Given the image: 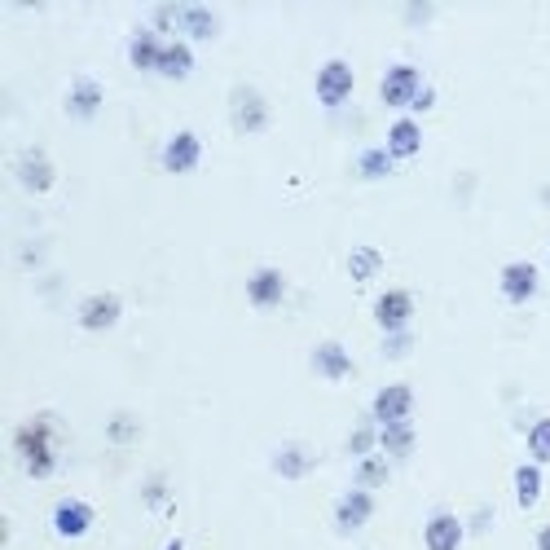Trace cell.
Instances as JSON below:
<instances>
[{"mask_svg": "<svg viewBox=\"0 0 550 550\" xmlns=\"http://www.w3.org/2000/svg\"><path fill=\"white\" fill-rule=\"evenodd\" d=\"M14 449L22 458V467H27V476H53V462H58V454H53V427L44 423V418H31V423H22L14 432Z\"/></svg>", "mask_w": 550, "mask_h": 550, "instance_id": "obj_1", "label": "cell"}, {"mask_svg": "<svg viewBox=\"0 0 550 550\" xmlns=\"http://www.w3.org/2000/svg\"><path fill=\"white\" fill-rule=\"evenodd\" d=\"M418 93H423V75H418V66L396 62V66H388V71H383V84H379L383 106H392V110L414 106Z\"/></svg>", "mask_w": 550, "mask_h": 550, "instance_id": "obj_2", "label": "cell"}, {"mask_svg": "<svg viewBox=\"0 0 550 550\" xmlns=\"http://www.w3.org/2000/svg\"><path fill=\"white\" fill-rule=\"evenodd\" d=\"M352 84H357V75H352V66L344 62V58H330V62H322V71H317V102L322 106H344L348 97H352Z\"/></svg>", "mask_w": 550, "mask_h": 550, "instance_id": "obj_3", "label": "cell"}, {"mask_svg": "<svg viewBox=\"0 0 550 550\" xmlns=\"http://www.w3.org/2000/svg\"><path fill=\"white\" fill-rule=\"evenodd\" d=\"M229 115H234V128L247 132V137L269 124V106H264V97L251 84H238L234 93H229Z\"/></svg>", "mask_w": 550, "mask_h": 550, "instance_id": "obj_4", "label": "cell"}, {"mask_svg": "<svg viewBox=\"0 0 550 550\" xmlns=\"http://www.w3.org/2000/svg\"><path fill=\"white\" fill-rule=\"evenodd\" d=\"M410 317H414V295L405 286H392V291H383L374 300V322L388 330V335H401L410 326Z\"/></svg>", "mask_w": 550, "mask_h": 550, "instance_id": "obj_5", "label": "cell"}, {"mask_svg": "<svg viewBox=\"0 0 550 550\" xmlns=\"http://www.w3.org/2000/svg\"><path fill=\"white\" fill-rule=\"evenodd\" d=\"M410 410H414V392L410 383H388V388H379V396H374L370 414L379 427L388 423H410Z\"/></svg>", "mask_w": 550, "mask_h": 550, "instance_id": "obj_6", "label": "cell"}, {"mask_svg": "<svg viewBox=\"0 0 550 550\" xmlns=\"http://www.w3.org/2000/svg\"><path fill=\"white\" fill-rule=\"evenodd\" d=\"M498 286L511 304H528L537 295V286H542V273H537L533 260H511V264H502Z\"/></svg>", "mask_w": 550, "mask_h": 550, "instance_id": "obj_7", "label": "cell"}, {"mask_svg": "<svg viewBox=\"0 0 550 550\" xmlns=\"http://www.w3.org/2000/svg\"><path fill=\"white\" fill-rule=\"evenodd\" d=\"M198 159H203V141H198V132L181 128L168 137V146H163V168H168L172 176H185L198 168Z\"/></svg>", "mask_w": 550, "mask_h": 550, "instance_id": "obj_8", "label": "cell"}, {"mask_svg": "<svg viewBox=\"0 0 550 550\" xmlns=\"http://www.w3.org/2000/svg\"><path fill=\"white\" fill-rule=\"evenodd\" d=\"M14 172H18V185L22 190H31V194H44V190H53V163H49V154H44L40 146H31V150H22L18 154V163H14Z\"/></svg>", "mask_w": 550, "mask_h": 550, "instance_id": "obj_9", "label": "cell"}, {"mask_svg": "<svg viewBox=\"0 0 550 550\" xmlns=\"http://www.w3.org/2000/svg\"><path fill=\"white\" fill-rule=\"evenodd\" d=\"M247 300L256 308H278L286 300V273L273 269V264H260L247 278Z\"/></svg>", "mask_w": 550, "mask_h": 550, "instance_id": "obj_10", "label": "cell"}, {"mask_svg": "<svg viewBox=\"0 0 550 550\" xmlns=\"http://www.w3.org/2000/svg\"><path fill=\"white\" fill-rule=\"evenodd\" d=\"M370 515H374L370 489H348L344 498L335 502V528H339V533H357V528H366Z\"/></svg>", "mask_w": 550, "mask_h": 550, "instance_id": "obj_11", "label": "cell"}, {"mask_svg": "<svg viewBox=\"0 0 550 550\" xmlns=\"http://www.w3.org/2000/svg\"><path fill=\"white\" fill-rule=\"evenodd\" d=\"M119 317H124V304H119L115 291H97L80 304V326L84 330H110Z\"/></svg>", "mask_w": 550, "mask_h": 550, "instance_id": "obj_12", "label": "cell"}, {"mask_svg": "<svg viewBox=\"0 0 550 550\" xmlns=\"http://www.w3.org/2000/svg\"><path fill=\"white\" fill-rule=\"evenodd\" d=\"M462 537H467V528L454 511H436L432 520L423 528V546L427 550H462Z\"/></svg>", "mask_w": 550, "mask_h": 550, "instance_id": "obj_13", "label": "cell"}, {"mask_svg": "<svg viewBox=\"0 0 550 550\" xmlns=\"http://www.w3.org/2000/svg\"><path fill=\"white\" fill-rule=\"evenodd\" d=\"M53 528H58V537H84L88 528H93V506L80 502V498H66L53 506Z\"/></svg>", "mask_w": 550, "mask_h": 550, "instance_id": "obj_14", "label": "cell"}, {"mask_svg": "<svg viewBox=\"0 0 550 550\" xmlns=\"http://www.w3.org/2000/svg\"><path fill=\"white\" fill-rule=\"evenodd\" d=\"M313 370L322 374V379H330V383L348 379V374H352V357H348V348L339 344V339H322V344L313 348Z\"/></svg>", "mask_w": 550, "mask_h": 550, "instance_id": "obj_15", "label": "cell"}, {"mask_svg": "<svg viewBox=\"0 0 550 550\" xmlns=\"http://www.w3.org/2000/svg\"><path fill=\"white\" fill-rule=\"evenodd\" d=\"M163 44H168V40H159V31H154V27L132 31V40H128V62L137 66V71H159Z\"/></svg>", "mask_w": 550, "mask_h": 550, "instance_id": "obj_16", "label": "cell"}, {"mask_svg": "<svg viewBox=\"0 0 550 550\" xmlns=\"http://www.w3.org/2000/svg\"><path fill=\"white\" fill-rule=\"evenodd\" d=\"M97 106H102V84H97L93 75H80V80L71 84V93H66V110H71L75 119H93Z\"/></svg>", "mask_w": 550, "mask_h": 550, "instance_id": "obj_17", "label": "cell"}, {"mask_svg": "<svg viewBox=\"0 0 550 550\" xmlns=\"http://www.w3.org/2000/svg\"><path fill=\"white\" fill-rule=\"evenodd\" d=\"M176 31L190 36V40H212L220 31V18L207 5H181V22H176Z\"/></svg>", "mask_w": 550, "mask_h": 550, "instance_id": "obj_18", "label": "cell"}, {"mask_svg": "<svg viewBox=\"0 0 550 550\" xmlns=\"http://www.w3.org/2000/svg\"><path fill=\"white\" fill-rule=\"evenodd\" d=\"M418 150H423V128H418V119H396L388 128V154L392 159H414Z\"/></svg>", "mask_w": 550, "mask_h": 550, "instance_id": "obj_19", "label": "cell"}, {"mask_svg": "<svg viewBox=\"0 0 550 550\" xmlns=\"http://www.w3.org/2000/svg\"><path fill=\"white\" fill-rule=\"evenodd\" d=\"M194 71V49L185 40H168L163 44V58H159V75L163 80H185Z\"/></svg>", "mask_w": 550, "mask_h": 550, "instance_id": "obj_20", "label": "cell"}, {"mask_svg": "<svg viewBox=\"0 0 550 550\" xmlns=\"http://www.w3.org/2000/svg\"><path fill=\"white\" fill-rule=\"evenodd\" d=\"M537 498H542V467L524 462V467H515V502L528 511V506H537Z\"/></svg>", "mask_w": 550, "mask_h": 550, "instance_id": "obj_21", "label": "cell"}, {"mask_svg": "<svg viewBox=\"0 0 550 550\" xmlns=\"http://www.w3.org/2000/svg\"><path fill=\"white\" fill-rule=\"evenodd\" d=\"M379 445H383V454H388V458H410V449H414V427H410V423H388V427H379Z\"/></svg>", "mask_w": 550, "mask_h": 550, "instance_id": "obj_22", "label": "cell"}, {"mask_svg": "<svg viewBox=\"0 0 550 550\" xmlns=\"http://www.w3.org/2000/svg\"><path fill=\"white\" fill-rule=\"evenodd\" d=\"M379 269H383L379 247H352V256H348V278L352 282H370Z\"/></svg>", "mask_w": 550, "mask_h": 550, "instance_id": "obj_23", "label": "cell"}, {"mask_svg": "<svg viewBox=\"0 0 550 550\" xmlns=\"http://www.w3.org/2000/svg\"><path fill=\"white\" fill-rule=\"evenodd\" d=\"M308 467H313V458H308L300 445H286V449H278V458H273V471H278V476H291V480H300Z\"/></svg>", "mask_w": 550, "mask_h": 550, "instance_id": "obj_24", "label": "cell"}, {"mask_svg": "<svg viewBox=\"0 0 550 550\" xmlns=\"http://www.w3.org/2000/svg\"><path fill=\"white\" fill-rule=\"evenodd\" d=\"M383 480H388V458L366 454V458L357 462V489H379Z\"/></svg>", "mask_w": 550, "mask_h": 550, "instance_id": "obj_25", "label": "cell"}, {"mask_svg": "<svg viewBox=\"0 0 550 550\" xmlns=\"http://www.w3.org/2000/svg\"><path fill=\"white\" fill-rule=\"evenodd\" d=\"M528 454H533L537 467L550 462V418H537V423L528 427Z\"/></svg>", "mask_w": 550, "mask_h": 550, "instance_id": "obj_26", "label": "cell"}, {"mask_svg": "<svg viewBox=\"0 0 550 550\" xmlns=\"http://www.w3.org/2000/svg\"><path fill=\"white\" fill-rule=\"evenodd\" d=\"M392 154H388V146L383 150H366L361 154V176H366V181H379V176H388L392 172Z\"/></svg>", "mask_w": 550, "mask_h": 550, "instance_id": "obj_27", "label": "cell"}, {"mask_svg": "<svg viewBox=\"0 0 550 550\" xmlns=\"http://www.w3.org/2000/svg\"><path fill=\"white\" fill-rule=\"evenodd\" d=\"M374 440H379V432H370V427H357V432L348 436V449H352V454H357V458H366Z\"/></svg>", "mask_w": 550, "mask_h": 550, "instance_id": "obj_28", "label": "cell"}, {"mask_svg": "<svg viewBox=\"0 0 550 550\" xmlns=\"http://www.w3.org/2000/svg\"><path fill=\"white\" fill-rule=\"evenodd\" d=\"M432 102H436V88H423V93L414 97V106H410V110H432Z\"/></svg>", "mask_w": 550, "mask_h": 550, "instance_id": "obj_29", "label": "cell"}, {"mask_svg": "<svg viewBox=\"0 0 550 550\" xmlns=\"http://www.w3.org/2000/svg\"><path fill=\"white\" fill-rule=\"evenodd\" d=\"M537 550H550V524L537 528Z\"/></svg>", "mask_w": 550, "mask_h": 550, "instance_id": "obj_30", "label": "cell"}, {"mask_svg": "<svg viewBox=\"0 0 550 550\" xmlns=\"http://www.w3.org/2000/svg\"><path fill=\"white\" fill-rule=\"evenodd\" d=\"M163 550H185V542H181V537H172V542L163 546Z\"/></svg>", "mask_w": 550, "mask_h": 550, "instance_id": "obj_31", "label": "cell"}]
</instances>
